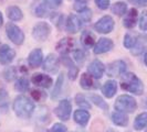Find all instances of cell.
Segmentation results:
<instances>
[{
    "label": "cell",
    "instance_id": "cell-1",
    "mask_svg": "<svg viewBox=\"0 0 147 132\" xmlns=\"http://www.w3.org/2000/svg\"><path fill=\"white\" fill-rule=\"evenodd\" d=\"M34 103L26 96L20 95L16 97L13 101V111L17 117L21 119H29L34 112Z\"/></svg>",
    "mask_w": 147,
    "mask_h": 132
},
{
    "label": "cell",
    "instance_id": "cell-2",
    "mask_svg": "<svg viewBox=\"0 0 147 132\" xmlns=\"http://www.w3.org/2000/svg\"><path fill=\"white\" fill-rule=\"evenodd\" d=\"M121 87L128 93L140 96L144 93V84L134 73H124L121 79Z\"/></svg>",
    "mask_w": 147,
    "mask_h": 132
},
{
    "label": "cell",
    "instance_id": "cell-3",
    "mask_svg": "<svg viewBox=\"0 0 147 132\" xmlns=\"http://www.w3.org/2000/svg\"><path fill=\"white\" fill-rule=\"evenodd\" d=\"M114 108L117 111L125 113H132L137 109V103L135 98L129 95H121L117 97L114 103Z\"/></svg>",
    "mask_w": 147,
    "mask_h": 132
},
{
    "label": "cell",
    "instance_id": "cell-4",
    "mask_svg": "<svg viewBox=\"0 0 147 132\" xmlns=\"http://www.w3.org/2000/svg\"><path fill=\"white\" fill-rule=\"evenodd\" d=\"M51 34V27L47 22H39L32 29V37L38 42L47 41Z\"/></svg>",
    "mask_w": 147,
    "mask_h": 132
},
{
    "label": "cell",
    "instance_id": "cell-5",
    "mask_svg": "<svg viewBox=\"0 0 147 132\" xmlns=\"http://www.w3.org/2000/svg\"><path fill=\"white\" fill-rule=\"evenodd\" d=\"M6 33H7V37H9V40L12 43H15L16 45H21L24 41V34H23L22 30L12 22L7 24Z\"/></svg>",
    "mask_w": 147,
    "mask_h": 132
},
{
    "label": "cell",
    "instance_id": "cell-6",
    "mask_svg": "<svg viewBox=\"0 0 147 132\" xmlns=\"http://www.w3.org/2000/svg\"><path fill=\"white\" fill-rule=\"evenodd\" d=\"M71 112L72 105L69 99H62L54 109V113L59 119H61V121H67L71 117Z\"/></svg>",
    "mask_w": 147,
    "mask_h": 132
},
{
    "label": "cell",
    "instance_id": "cell-7",
    "mask_svg": "<svg viewBox=\"0 0 147 132\" xmlns=\"http://www.w3.org/2000/svg\"><path fill=\"white\" fill-rule=\"evenodd\" d=\"M94 29L96 32L101 34L111 33L114 29V20L111 15H104L94 24Z\"/></svg>",
    "mask_w": 147,
    "mask_h": 132
},
{
    "label": "cell",
    "instance_id": "cell-8",
    "mask_svg": "<svg viewBox=\"0 0 147 132\" xmlns=\"http://www.w3.org/2000/svg\"><path fill=\"white\" fill-rule=\"evenodd\" d=\"M126 63L122 59H117L110 63L106 67V74L110 77H118L122 76L124 73H126Z\"/></svg>",
    "mask_w": 147,
    "mask_h": 132
},
{
    "label": "cell",
    "instance_id": "cell-9",
    "mask_svg": "<svg viewBox=\"0 0 147 132\" xmlns=\"http://www.w3.org/2000/svg\"><path fill=\"white\" fill-rule=\"evenodd\" d=\"M105 72V66L100 59H94L88 66V73L95 79H101Z\"/></svg>",
    "mask_w": 147,
    "mask_h": 132
},
{
    "label": "cell",
    "instance_id": "cell-10",
    "mask_svg": "<svg viewBox=\"0 0 147 132\" xmlns=\"http://www.w3.org/2000/svg\"><path fill=\"white\" fill-rule=\"evenodd\" d=\"M16 57V51L7 44L0 46V64L8 65L10 64Z\"/></svg>",
    "mask_w": 147,
    "mask_h": 132
},
{
    "label": "cell",
    "instance_id": "cell-11",
    "mask_svg": "<svg viewBox=\"0 0 147 132\" xmlns=\"http://www.w3.org/2000/svg\"><path fill=\"white\" fill-rule=\"evenodd\" d=\"M59 64L60 61L57 57V55L54 54H49L45 59H44L43 63H42V68L48 73H57L59 71Z\"/></svg>",
    "mask_w": 147,
    "mask_h": 132
},
{
    "label": "cell",
    "instance_id": "cell-12",
    "mask_svg": "<svg viewBox=\"0 0 147 132\" xmlns=\"http://www.w3.org/2000/svg\"><path fill=\"white\" fill-rule=\"evenodd\" d=\"M61 63L67 68V74H69V78L71 81H75L79 74V66L74 64V62L70 59L66 54L61 56Z\"/></svg>",
    "mask_w": 147,
    "mask_h": 132
},
{
    "label": "cell",
    "instance_id": "cell-13",
    "mask_svg": "<svg viewBox=\"0 0 147 132\" xmlns=\"http://www.w3.org/2000/svg\"><path fill=\"white\" fill-rule=\"evenodd\" d=\"M55 49L62 55L69 54L70 52L74 51V49H75V41H74L73 39H71V37H63L62 40H60L59 42L57 43Z\"/></svg>",
    "mask_w": 147,
    "mask_h": 132
},
{
    "label": "cell",
    "instance_id": "cell-14",
    "mask_svg": "<svg viewBox=\"0 0 147 132\" xmlns=\"http://www.w3.org/2000/svg\"><path fill=\"white\" fill-rule=\"evenodd\" d=\"M31 81L36 86H39V87L42 88H50L52 86V84H53V81H52V78L49 75L41 73L33 74L32 77H31Z\"/></svg>",
    "mask_w": 147,
    "mask_h": 132
},
{
    "label": "cell",
    "instance_id": "cell-15",
    "mask_svg": "<svg viewBox=\"0 0 147 132\" xmlns=\"http://www.w3.org/2000/svg\"><path fill=\"white\" fill-rule=\"evenodd\" d=\"M114 47V42L109 37H102L98 42L94 45V53L95 54H104L110 52Z\"/></svg>",
    "mask_w": 147,
    "mask_h": 132
},
{
    "label": "cell",
    "instance_id": "cell-16",
    "mask_svg": "<svg viewBox=\"0 0 147 132\" xmlns=\"http://www.w3.org/2000/svg\"><path fill=\"white\" fill-rule=\"evenodd\" d=\"M82 27L81 19L75 15H70L65 21V30L69 33H76Z\"/></svg>",
    "mask_w": 147,
    "mask_h": 132
},
{
    "label": "cell",
    "instance_id": "cell-17",
    "mask_svg": "<svg viewBox=\"0 0 147 132\" xmlns=\"http://www.w3.org/2000/svg\"><path fill=\"white\" fill-rule=\"evenodd\" d=\"M28 63L30 67L37 68L39 66L42 65L43 63V53L41 49H34L33 51L30 52L29 56H28Z\"/></svg>",
    "mask_w": 147,
    "mask_h": 132
},
{
    "label": "cell",
    "instance_id": "cell-18",
    "mask_svg": "<svg viewBox=\"0 0 147 132\" xmlns=\"http://www.w3.org/2000/svg\"><path fill=\"white\" fill-rule=\"evenodd\" d=\"M137 19H138V12H137V10L135 8H132L127 13H125L123 24L127 29H133L137 23Z\"/></svg>",
    "mask_w": 147,
    "mask_h": 132
},
{
    "label": "cell",
    "instance_id": "cell-19",
    "mask_svg": "<svg viewBox=\"0 0 147 132\" xmlns=\"http://www.w3.org/2000/svg\"><path fill=\"white\" fill-rule=\"evenodd\" d=\"M147 49V37L146 35H138L136 39L135 45L132 49V54L133 55H140L142 53H144V51H146Z\"/></svg>",
    "mask_w": 147,
    "mask_h": 132
},
{
    "label": "cell",
    "instance_id": "cell-20",
    "mask_svg": "<svg viewBox=\"0 0 147 132\" xmlns=\"http://www.w3.org/2000/svg\"><path fill=\"white\" fill-rule=\"evenodd\" d=\"M74 121L78 125L85 127L88 123L90 119H91V115L86 109H79L74 112Z\"/></svg>",
    "mask_w": 147,
    "mask_h": 132
},
{
    "label": "cell",
    "instance_id": "cell-21",
    "mask_svg": "<svg viewBox=\"0 0 147 132\" xmlns=\"http://www.w3.org/2000/svg\"><path fill=\"white\" fill-rule=\"evenodd\" d=\"M117 91V83L115 81L109 79L103 84L102 86V93L106 98H112Z\"/></svg>",
    "mask_w": 147,
    "mask_h": 132
},
{
    "label": "cell",
    "instance_id": "cell-22",
    "mask_svg": "<svg viewBox=\"0 0 147 132\" xmlns=\"http://www.w3.org/2000/svg\"><path fill=\"white\" fill-rule=\"evenodd\" d=\"M95 35L91 31H83L81 34V43L85 49H92L96 44Z\"/></svg>",
    "mask_w": 147,
    "mask_h": 132
},
{
    "label": "cell",
    "instance_id": "cell-23",
    "mask_svg": "<svg viewBox=\"0 0 147 132\" xmlns=\"http://www.w3.org/2000/svg\"><path fill=\"white\" fill-rule=\"evenodd\" d=\"M112 121L114 125H118V127H126L128 125V116L125 112L116 110L112 113Z\"/></svg>",
    "mask_w": 147,
    "mask_h": 132
},
{
    "label": "cell",
    "instance_id": "cell-24",
    "mask_svg": "<svg viewBox=\"0 0 147 132\" xmlns=\"http://www.w3.org/2000/svg\"><path fill=\"white\" fill-rule=\"evenodd\" d=\"M94 79L88 73H84L81 75V78H80V85L83 89L85 90H91V89H94L97 87V85H95Z\"/></svg>",
    "mask_w": 147,
    "mask_h": 132
},
{
    "label": "cell",
    "instance_id": "cell-25",
    "mask_svg": "<svg viewBox=\"0 0 147 132\" xmlns=\"http://www.w3.org/2000/svg\"><path fill=\"white\" fill-rule=\"evenodd\" d=\"M7 17L11 21H20L23 18L21 9L17 6H10L7 8Z\"/></svg>",
    "mask_w": 147,
    "mask_h": 132
},
{
    "label": "cell",
    "instance_id": "cell-26",
    "mask_svg": "<svg viewBox=\"0 0 147 132\" xmlns=\"http://www.w3.org/2000/svg\"><path fill=\"white\" fill-rule=\"evenodd\" d=\"M145 128H147V112H142L134 121V129L136 131H140Z\"/></svg>",
    "mask_w": 147,
    "mask_h": 132
},
{
    "label": "cell",
    "instance_id": "cell-27",
    "mask_svg": "<svg viewBox=\"0 0 147 132\" xmlns=\"http://www.w3.org/2000/svg\"><path fill=\"white\" fill-rule=\"evenodd\" d=\"M30 88V83L26 77H20L16 81L15 84V89L18 90L19 93H26L28 91Z\"/></svg>",
    "mask_w": 147,
    "mask_h": 132
},
{
    "label": "cell",
    "instance_id": "cell-28",
    "mask_svg": "<svg viewBox=\"0 0 147 132\" xmlns=\"http://www.w3.org/2000/svg\"><path fill=\"white\" fill-rule=\"evenodd\" d=\"M63 83H64V76H63V74L61 73L58 76V79H57V83H55V85H54V88H53V90H52V95L51 97L53 99H57L59 95L61 94V91H62V87H63Z\"/></svg>",
    "mask_w": 147,
    "mask_h": 132
},
{
    "label": "cell",
    "instance_id": "cell-29",
    "mask_svg": "<svg viewBox=\"0 0 147 132\" xmlns=\"http://www.w3.org/2000/svg\"><path fill=\"white\" fill-rule=\"evenodd\" d=\"M126 11H127V5H126L125 2H123V1L114 3L113 7H112V12L114 15H118V17L124 15L126 13Z\"/></svg>",
    "mask_w": 147,
    "mask_h": 132
},
{
    "label": "cell",
    "instance_id": "cell-30",
    "mask_svg": "<svg viewBox=\"0 0 147 132\" xmlns=\"http://www.w3.org/2000/svg\"><path fill=\"white\" fill-rule=\"evenodd\" d=\"M75 103L79 107H81L82 109H91V103L88 101L85 96L82 95V94H78L75 96Z\"/></svg>",
    "mask_w": 147,
    "mask_h": 132
},
{
    "label": "cell",
    "instance_id": "cell-31",
    "mask_svg": "<svg viewBox=\"0 0 147 132\" xmlns=\"http://www.w3.org/2000/svg\"><path fill=\"white\" fill-rule=\"evenodd\" d=\"M3 77L8 81H12L17 78V69L13 66H8L3 71Z\"/></svg>",
    "mask_w": 147,
    "mask_h": 132
},
{
    "label": "cell",
    "instance_id": "cell-32",
    "mask_svg": "<svg viewBox=\"0 0 147 132\" xmlns=\"http://www.w3.org/2000/svg\"><path fill=\"white\" fill-rule=\"evenodd\" d=\"M90 99H91V101H93V103H95L97 107H100L101 109L103 110H109V105L104 101V99L101 97V96L98 95H91L90 96Z\"/></svg>",
    "mask_w": 147,
    "mask_h": 132
},
{
    "label": "cell",
    "instance_id": "cell-33",
    "mask_svg": "<svg viewBox=\"0 0 147 132\" xmlns=\"http://www.w3.org/2000/svg\"><path fill=\"white\" fill-rule=\"evenodd\" d=\"M73 56L78 65L79 66L83 65V63H84V61H85V54H84V52L82 51V50H79V49H78V50H74Z\"/></svg>",
    "mask_w": 147,
    "mask_h": 132
},
{
    "label": "cell",
    "instance_id": "cell-34",
    "mask_svg": "<svg viewBox=\"0 0 147 132\" xmlns=\"http://www.w3.org/2000/svg\"><path fill=\"white\" fill-rule=\"evenodd\" d=\"M136 39H137V37H134L131 33L125 34V37H124V46H125L126 49H132L133 46L135 45Z\"/></svg>",
    "mask_w": 147,
    "mask_h": 132
},
{
    "label": "cell",
    "instance_id": "cell-35",
    "mask_svg": "<svg viewBox=\"0 0 147 132\" xmlns=\"http://www.w3.org/2000/svg\"><path fill=\"white\" fill-rule=\"evenodd\" d=\"M79 18L81 19L82 22H90L91 21V19H92V11H91V9L85 8L84 10L80 11Z\"/></svg>",
    "mask_w": 147,
    "mask_h": 132
},
{
    "label": "cell",
    "instance_id": "cell-36",
    "mask_svg": "<svg viewBox=\"0 0 147 132\" xmlns=\"http://www.w3.org/2000/svg\"><path fill=\"white\" fill-rule=\"evenodd\" d=\"M31 97L34 101H42L47 98V94L44 91L39 90V89H34L31 91Z\"/></svg>",
    "mask_w": 147,
    "mask_h": 132
},
{
    "label": "cell",
    "instance_id": "cell-37",
    "mask_svg": "<svg viewBox=\"0 0 147 132\" xmlns=\"http://www.w3.org/2000/svg\"><path fill=\"white\" fill-rule=\"evenodd\" d=\"M62 3V0H43V5L50 9H57Z\"/></svg>",
    "mask_w": 147,
    "mask_h": 132
},
{
    "label": "cell",
    "instance_id": "cell-38",
    "mask_svg": "<svg viewBox=\"0 0 147 132\" xmlns=\"http://www.w3.org/2000/svg\"><path fill=\"white\" fill-rule=\"evenodd\" d=\"M140 29L142 31H147V10L143 11L140 18Z\"/></svg>",
    "mask_w": 147,
    "mask_h": 132
},
{
    "label": "cell",
    "instance_id": "cell-39",
    "mask_svg": "<svg viewBox=\"0 0 147 132\" xmlns=\"http://www.w3.org/2000/svg\"><path fill=\"white\" fill-rule=\"evenodd\" d=\"M67 131V129H66V127L63 123H61V122H58V123H54V125H52V128L50 130H47L45 132H66Z\"/></svg>",
    "mask_w": 147,
    "mask_h": 132
},
{
    "label": "cell",
    "instance_id": "cell-40",
    "mask_svg": "<svg viewBox=\"0 0 147 132\" xmlns=\"http://www.w3.org/2000/svg\"><path fill=\"white\" fill-rule=\"evenodd\" d=\"M86 5H88V0H75V2H74V10L75 11H82V10H84L86 7Z\"/></svg>",
    "mask_w": 147,
    "mask_h": 132
},
{
    "label": "cell",
    "instance_id": "cell-41",
    "mask_svg": "<svg viewBox=\"0 0 147 132\" xmlns=\"http://www.w3.org/2000/svg\"><path fill=\"white\" fill-rule=\"evenodd\" d=\"M95 3L101 10H106L110 7V0H95Z\"/></svg>",
    "mask_w": 147,
    "mask_h": 132
},
{
    "label": "cell",
    "instance_id": "cell-42",
    "mask_svg": "<svg viewBox=\"0 0 147 132\" xmlns=\"http://www.w3.org/2000/svg\"><path fill=\"white\" fill-rule=\"evenodd\" d=\"M36 13H37L38 17H45L47 13H48V10H47V7L42 5V6H40V7L37 8V11H36Z\"/></svg>",
    "mask_w": 147,
    "mask_h": 132
},
{
    "label": "cell",
    "instance_id": "cell-43",
    "mask_svg": "<svg viewBox=\"0 0 147 132\" xmlns=\"http://www.w3.org/2000/svg\"><path fill=\"white\" fill-rule=\"evenodd\" d=\"M7 97H8L7 91L3 88H0V101H5Z\"/></svg>",
    "mask_w": 147,
    "mask_h": 132
},
{
    "label": "cell",
    "instance_id": "cell-44",
    "mask_svg": "<svg viewBox=\"0 0 147 132\" xmlns=\"http://www.w3.org/2000/svg\"><path fill=\"white\" fill-rule=\"evenodd\" d=\"M137 2V5H140L142 7H145L147 6V0H135Z\"/></svg>",
    "mask_w": 147,
    "mask_h": 132
},
{
    "label": "cell",
    "instance_id": "cell-45",
    "mask_svg": "<svg viewBox=\"0 0 147 132\" xmlns=\"http://www.w3.org/2000/svg\"><path fill=\"white\" fill-rule=\"evenodd\" d=\"M2 23H3V17H2V13L0 12V27L2 25Z\"/></svg>",
    "mask_w": 147,
    "mask_h": 132
},
{
    "label": "cell",
    "instance_id": "cell-46",
    "mask_svg": "<svg viewBox=\"0 0 147 132\" xmlns=\"http://www.w3.org/2000/svg\"><path fill=\"white\" fill-rule=\"evenodd\" d=\"M144 62H145V65L147 66V53L145 54V57H144Z\"/></svg>",
    "mask_w": 147,
    "mask_h": 132
},
{
    "label": "cell",
    "instance_id": "cell-47",
    "mask_svg": "<svg viewBox=\"0 0 147 132\" xmlns=\"http://www.w3.org/2000/svg\"><path fill=\"white\" fill-rule=\"evenodd\" d=\"M107 132H114V131H112V130H109V131H107Z\"/></svg>",
    "mask_w": 147,
    "mask_h": 132
}]
</instances>
